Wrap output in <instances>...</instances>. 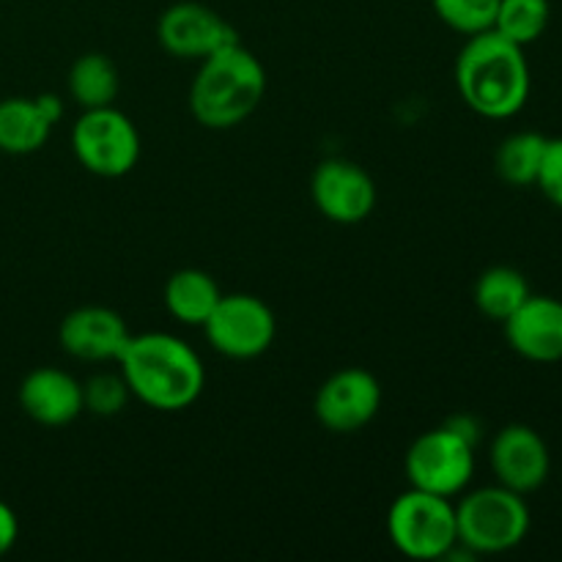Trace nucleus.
Segmentation results:
<instances>
[{"label":"nucleus","mask_w":562,"mask_h":562,"mask_svg":"<svg viewBox=\"0 0 562 562\" xmlns=\"http://www.w3.org/2000/svg\"><path fill=\"white\" fill-rule=\"evenodd\" d=\"M126 387L157 412H181L201 398L206 371L190 344L168 333L132 335L119 357Z\"/></svg>","instance_id":"nucleus-1"},{"label":"nucleus","mask_w":562,"mask_h":562,"mask_svg":"<svg viewBox=\"0 0 562 562\" xmlns=\"http://www.w3.org/2000/svg\"><path fill=\"white\" fill-rule=\"evenodd\" d=\"M456 88L467 108L483 119H510L530 99L532 77L525 47L497 31L475 33L456 58Z\"/></svg>","instance_id":"nucleus-2"},{"label":"nucleus","mask_w":562,"mask_h":562,"mask_svg":"<svg viewBox=\"0 0 562 562\" xmlns=\"http://www.w3.org/2000/svg\"><path fill=\"white\" fill-rule=\"evenodd\" d=\"M267 93L263 64L241 42L201 60L190 88V110L206 130H234L250 119Z\"/></svg>","instance_id":"nucleus-3"},{"label":"nucleus","mask_w":562,"mask_h":562,"mask_svg":"<svg viewBox=\"0 0 562 562\" xmlns=\"http://www.w3.org/2000/svg\"><path fill=\"white\" fill-rule=\"evenodd\" d=\"M530 521L525 494L510 492L499 483L470 492L456 505L459 543H464L477 558L505 554L519 547L530 532Z\"/></svg>","instance_id":"nucleus-4"},{"label":"nucleus","mask_w":562,"mask_h":562,"mask_svg":"<svg viewBox=\"0 0 562 562\" xmlns=\"http://www.w3.org/2000/svg\"><path fill=\"white\" fill-rule=\"evenodd\" d=\"M387 536L404 558L420 562L445 560L459 543L453 499L409 488L390 505Z\"/></svg>","instance_id":"nucleus-5"},{"label":"nucleus","mask_w":562,"mask_h":562,"mask_svg":"<svg viewBox=\"0 0 562 562\" xmlns=\"http://www.w3.org/2000/svg\"><path fill=\"white\" fill-rule=\"evenodd\" d=\"M71 151L77 162L102 179H121L140 159V132L121 110H82L71 126Z\"/></svg>","instance_id":"nucleus-6"},{"label":"nucleus","mask_w":562,"mask_h":562,"mask_svg":"<svg viewBox=\"0 0 562 562\" xmlns=\"http://www.w3.org/2000/svg\"><path fill=\"white\" fill-rule=\"evenodd\" d=\"M404 470L412 488L453 499L475 475V445L461 439L448 426L434 428L409 445Z\"/></svg>","instance_id":"nucleus-7"},{"label":"nucleus","mask_w":562,"mask_h":562,"mask_svg":"<svg viewBox=\"0 0 562 562\" xmlns=\"http://www.w3.org/2000/svg\"><path fill=\"white\" fill-rule=\"evenodd\" d=\"M206 340L214 351L231 360L261 357L278 335L272 307L252 294H223L212 316L203 324Z\"/></svg>","instance_id":"nucleus-8"},{"label":"nucleus","mask_w":562,"mask_h":562,"mask_svg":"<svg viewBox=\"0 0 562 562\" xmlns=\"http://www.w3.org/2000/svg\"><path fill=\"white\" fill-rule=\"evenodd\" d=\"M157 38L165 53L176 58H209L217 49L239 42L236 27L209 5L195 0H181L168 5L157 22Z\"/></svg>","instance_id":"nucleus-9"},{"label":"nucleus","mask_w":562,"mask_h":562,"mask_svg":"<svg viewBox=\"0 0 562 562\" xmlns=\"http://www.w3.org/2000/svg\"><path fill=\"white\" fill-rule=\"evenodd\" d=\"M382 409V384L362 368L333 373L318 387L313 412L316 420L333 434H357Z\"/></svg>","instance_id":"nucleus-10"},{"label":"nucleus","mask_w":562,"mask_h":562,"mask_svg":"<svg viewBox=\"0 0 562 562\" xmlns=\"http://www.w3.org/2000/svg\"><path fill=\"white\" fill-rule=\"evenodd\" d=\"M311 195L318 212L340 225L362 223L376 206V184L349 159H324L313 170Z\"/></svg>","instance_id":"nucleus-11"},{"label":"nucleus","mask_w":562,"mask_h":562,"mask_svg":"<svg viewBox=\"0 0 562 562\" xmlns=\"http://www.w3.org/2000/svg\"><path fill=\"white\" fill-rule=\"evenodd\" d=\"M492 472L499 486L516 494H532L549 481L552 456L536 428L510 423L492 442Z\"/></svg>","instance_id":"nucleus-12"},{"label":"nucleus","mask_w":562,"mask_h":562,"mask_svg":"<svg viewBox=\"0 0 562 562\" xmlns=\"http://www.w3.org/2000/svg\"><path fill=\"white\" fill-rule=\"evenodd\" d=\"M132 338L124 318L110 307L86 305L66 313L60 322V349L75 360L86 362H119L126 340Z\"/></svg>","instance_id":"nucleus-13"},{"label":"nucleus","mask_w":562,"mask_h":562,"mask_svg":"<svg viewBox=\"0 0 562 562\" xmlns=\"http://www.w3.org/2000/svg\"><path fill=\"white\" fill-rule=\"evenodd\" d=\"M503 327L508 346L525 360L541 366L562 360V300L530 294Z\"/></svg>","instance_id":"nucleus-14"},{"label":"nucleus","mask_w":562,"mask_h":562,"mask_svg":"<svg viewBox=\"0 0 562 562\" xmlns=\"http://www.w3.org/2000/svg\"><path fill=\"white\" fill-rule=\"evenodd\" d=\"M20 406L31 420L60 428L82 415V384L60 368H36L20 384Z\"/></svg>","instance_id":"nucleus-15"},{"label":"nucleus","mask_w":562,"mask_h":562,"mask_svg":"<svg viewBox=\"0 0 562 562\" xmlns=\"http://www.w3.org/2000/svg\"><path fill=\"white\" fill-rule=\"evenodd\" d=\"M220 291L217 280L203 269H179L165 283V307L176 322L187 327H203L212 311L217 307Z\"/></svg>","instance_id":"nucleus-16"},{"label":"nucleus","mask_w":562,"mask_h":562,"mask_svg":"<svg viewBox=\"0 0 562 562\" xmlns=\"http://www.w3.org/2000/svg\"><path fill=\"white\" fill-rule=\"evenodd\" d=\"M53 124L42 115L33 99L11 97L0 102V151L25 157L47 143Z\"/></svg>","instance_id":"nucleus-17"},{"label":"nucleus","mask_w":562,"mask_h":562,"mask_svg":"<svg viewBox=\"0 0 562 562\" xmlns=\"http://www.w3.org/2000/svg\"><path fill=\"white\" fill-rule=\"evenodd\" d=\"M121 77L113 58L104 53H86L69 69V97L82 110L110 108L119 97Z\"/></svg>","instance_id":"nucleus-18"},{"label":"nucleus","mask_w":562,"mask_h":562,"mask_svg":"<svg viewBox=\"0 0 562 562\" xmlns=\"http://www.w3.org/2000/svg\"><path fill=\"white\" fill-rule=\"evenodd\" d=\"M530 283L525 274L514 267H492L477 278L475 283V305L492 322L503 324L514 316L530 296Z\"/></svg>","instance_id":"nucleus-19"},{"label":"nucleus","mask_w":562,"mask_h":562,"mask_svg":"<svg viewBox=\"0 0 562 562\" xmlns=\"http://www.w3.org/2000/svg\"><path fill=\"white\" fill-rule=\"evenodd\" d=\"M547 143L549 137H543L541 132H516V135L505 137L494 157L499 179L510 187L536 184Z\"/></svg>","instance_id":"nucleus-20"},{"label":"nucleus","mask_w":562,"mask_h":562,"mask_svg":"<svg viewBox=\"0 0 562 562\" xmlns=\"http://www.w3.org/2000/svg\"><path fill=\"white\" fill-rule=\"evenodd\" d=\"M549 20H552L549 0H499L492 31L519 47H527L547 33Z\"/></svg>","instance_id":"nucleus-21"},{"label":"nucleus","mask_w":562,"mask_h":562,"mask_svg":"<svg viewBox=\"0 0 562 562\" xmlns=\"http://www.w3.org/2000/svg\"><path fill=\"white\" fill-rule=\"evenodd\" d=\"M431 5L445 25L464 36H475L492 31L499 0H431Z\"/></svg>","instance_id":"nucleus-22"},{"label":"nucleus","mask_w":562,"mask_h":562,"mask_svg":"<svg viewBox=\"0 0 562 562\" xmlns=\"http://www.w3.org/2000/svg\"><path fill=\"white\" fill-rule=\"evenodd\" d=\"M132 393L126 387V379L119 373H93L86 384H82V409L91 412L97 417H115L126 409Z\"/></svg>","instance_id":"nucleus-23"},{"label":"nucleus","mask_w":562,"mask_h":562,"mask_svg":"<svg viewBox=\"0 0 562 562\" xmlns=\"http://www.w3.org/2000/svg\"><path fill=\"white\" fill-rule=\"evenodd\" d=\"M536 184L554 206L562 209V137H549Z\"/></svg>","instance_id":"nucleus-24"},{"label":"nucleus","mask_w":562,"mask_h":562,"mask_svg":"<svg viewBox=\"0 0 562 562\" xmlns=\"http://www.w3.org/2000/svg\"><path fill=\"white\" fill-rule=\"evenodd\" d=\"M16 538H20V521H16L14 510L0 499V558L14 549Z\"/></svg>","instance_id":"nucleus-25"},{"label":"nucleus","mask_w":562,"mask_h":562,"mask_svg":"<svg viewBox=\"0 0 562 562\" xmlns=\"http://www.w3.org/2000/svg\"><path fill=\"white\" fill-rule=\"evenodd\" d=\"M445 426H448L450 431L459 434L461 439H467V442H470V445H475V448H477V442H481V426H477L475 417L453 415L448 423H445Z\"/></svg>","instance_id":"nucleus-26"},{"label":"nucleus","mask_w":562,"mask_h":562,"mask_svg":"<svg viewBox=\"0 0 562 562\" xmlns=\"http://www.w3.org/2000/svg\"><path fill=\"white\" fill-rule=\"evenodd\" d=\"M33 102H36V108L42 110V115L53 126L58 124L60 119H64V102H60L58 93H38V97L33 99Z\"/></svg>","instance_id":"nucleus-27"}]
</instances>
